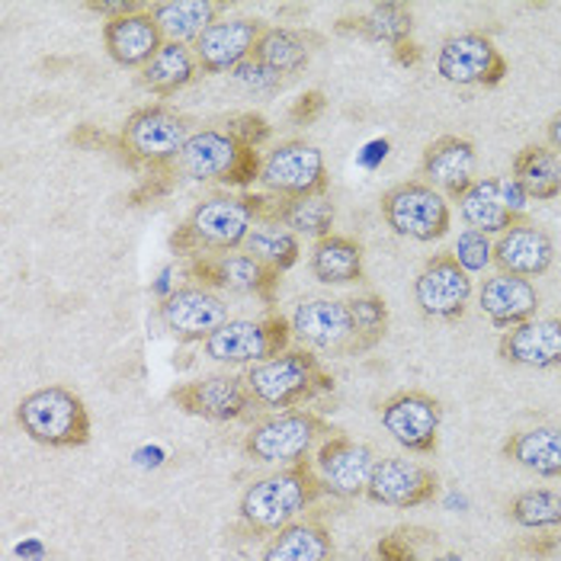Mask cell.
<instances>
[{
  "label": "cell",
  "mask_w": 561,
  "mask_h": 561,
  "mask_svg": "<svg viewBox=\"0 0 561 561\" xmlns=\"http://www.w3.org/2000/svg\"><path fill=\"white\" fill-rule=\"evenodd\" d=\"M519 552L536 561H552L561 556V529L552 536H529L519 542Z\"/></svg>",
  "instance_id": "45"
},
{
  "label": "cell",
  "mask_w": 561,
  "mask_h": 561,
  "mask_svg": "<svg viewBox=\"0 0 561 561\" xmlns=\"http://www.w3.org/2000/svg\"><path fill=\"white\" fill-rule=\"evenodd\" d=\"M260 186L279 199H305V196H328V164L324 154L308 145L305 138L279 141L266 158Z\"/></svg>",
  "instance_id": "9"
},
{
  "label": "cell",
  "mask_w": 561,
  "mask_h": 561,
  "mask_svg": "<svg viewBox=\"0 0 561 561\" xmlns=\"http://www.w3.org/2000/svg\"><path fill=\"white\" fill-rule=\"evenodd\" d=\"M324 110H328L324 93H321V90H305L302 96L293 103L289 119H293L296 126H311V123H318V119L324 116Z\"/></svg>",
  "instance_id": "43"
},
{
  "label": "cell",
  "mask_w": 561,
  "mask_h": 561,
  "mask_svg": "<svg viewBox=\"0 0 561 561\" xmlns=\"http://www.w3.org/2000/svg\"><path fill=\"white\" fill-rule=\"evenodd\" d=\"M376 559L379 561H417L414 546L404 539V533H389L376 542Z\"/></svg>",
  "instance_id": "44"
},
{
  "label": "cell",
  "mask_w": 561,
  "mask_h": 561,
  "mask_svg": "<svg viewBox=\"0 0 561 561\" xmlns=\"http://www.w3.org/2000/svg\"><path fill=\"white\" fill-rule=\"evenodd\" d=\"M472 299V276L453 254H433L414 276V302L436 321H459Z\"/></svg>",
  "instance_id": "17"
},
{
  "label": "cell",
  "mask_w": 561,
  "mask_h": 561,
  "mask_svg": "<svg viewBox=\"0 0 561 561\" xmlns=\"http://www.w3.org/2000/svg\"><path fill=\"white\" fill-rule=\"evenodd\" d=\"M497 353L504 363L523 369H559L561 366V314L533 318L504 331Z\"/></svg>",
  "instance_id": "24"
},
{
  "label": "cell",
  "mask_w": 561,
  "mask_h": 561,
  "mask_svg": "<svg viewBox=\"0 0 561 561\" xmlns=\"http://www.w3.org/2000/svg\"><path fill=\"white\" fill-rule=\"evenodd\" d=\"M241 148L244 145L228 129L193 131L186 138L183 151L176 154L173 171H176V176H186V180H196V183H209V180L225 183L231 168L241 158Z\"/></svg>",
  "instance_id": "22"
},
{
  "label": "cell",
  "mask_w": 561,
  "mask_h": 561,
  "mask_svg": "<svg viewBox=\"0 0 561 561\" xmlns=\"http://www.w3.org/2000/svg\"><path fill=\"white\" fill-rule=\"evenodd\" d=\"M353 328H356V356L382 344L389 331V305L382 296H356L350 299Z\"/></svg>",
  "instance_id": "38"
},
{
  "label": "cell",
  "mask_w": 561,
  "mask_h": 561,
  "mask_svg": "<svg viewBox=\"0 0 561 561\" xmlns=\"http://www.w3.org/2000/svg\"><path fill=\"white\" fill-rule=\"evenodd\" d=\"M363 244L346 234H331L311 244L308 270L318 283L324 286H350L359 283L366 266H363Z\"/></svg>",
  "instance_id": "29"
},
{
  "label": "cell",
  "mask_w": 561,
  "mask_h": 561,
  "mask_svg": "<svg viewBox=\"0 0 561 561\" xmlns=\"http://www.w3.org/2000/svg\"><path fill=\"white\" fill-rule=\"evenodd\" d=\"M382 218L398 238H411L421 244H431L449 234V203L439 190L421 180L398 183L382 193Z\"/></svg>",
  "instance_id": "8"
},
{
  "label": "cell",
  "mask_w": 561,
  "mask_h": 561,
  "mask_svg": "<svg viewBox=\"0 0 561 561\" xmlns=\"http://www.w3.org/2000/svg\"><path fill=\"white\" fill-rule=\"evenodd\" d=\"M478 308L481 314L501 328V331H511L523 321H533L536 311H539V293L529 279L523 276H511V273H497L491 279L481 283L478 289Z\"/></svg>",
  "instance_id": "26"
},
{
  "label": "cell",
  "mask_w": 561,
  "mask_h": 561,
  "mask_svg": "<svg viewBox=\"0 0 561 561\" xmlns=\"http://www.w3.org/2000/svg\"><path fill=\"white\" fill-rule=\"evenodd\" d=\"M260 173H263V158H260L257 148H241V158H238V164L228 173L225 186H231V190H251L254 183H260Z\"/></svg>",
  "instance_id": "42"
},
{
  "label": "cell",
  "mask_w": 561,
  "mask_h": 561,
  "mask_svg": "<svg viewBox=\"0 0 561 561\" xmlns=\"http://www.w3.org/2000/svg\"><path fill=\"white\" fill-rule=\"evenodd\" d=\"M263 23L251 16H234V20H218L213 23L196 43L193 55L199 61L203 75H228L238 71L244 61H251L254 45L263 36Z\"/></svg>",
  "instance_id": "20"
},
{
  "label": "cell",
  "mask_w": 561,
  "mask_h": 561,
  "mask_svg": "<svg viewBox=\"0 0 561 561\" xmlns=\"http://www.w3.org/2000/svg\"><path fill=\"white\" fill-rule=\"evenodd\" d=\"M171 401L183 414L209 421V424L244 421L257 408L248 379L234 376V373H216V376H203L196 382H183L171 391Z\"/></svg>",
  "instance_id": "11"
},
{
  "label": "cell",
  "mask_w": 561,
  "mask_h": 561,
  "mask_svg": "<svg viewBox=\"0 0 561 561\" xmlns=\"http://www.w3.org/2000/svg\"><path fill=\"white\" fill-rule=\"evenodd\" d=\"M251 61H257L263 71H270L273 78H289L308 68L311 61V48L305 43L302 33L296 30H283V26H270L263 30V36L254 45Z\"/></svg>",
  "instance_id": "34"
},
{
  "label": "cell",
  "mask_w": 561,
  "mask_h": 561,
  "mask_svg": "<svg viewBox=\"0 0 561 561\" xmlns=\"http://www.w3.org/2000/svg\"><path fill=\"white\" fill-rule=\"evenodd\" d=\"M257 225H279L293 234L305 238H331L334 234V218L337 209L328 196H305V199H279L270 193H244Z\"/></svg>",
  "instance_id": "21"
},
{
  "label": "cell",
  "mask_w": 561,
  "mask_h": 561,
  "mask_svg": "<svg viewBox=\"0 0 561 561\" xmlns=\"http://www.w3.org/2000/svg\"><path fill=\"white\" fill-rule=\"evenodd\" d=\"M334 427L311 414V411H279L257 421L244 436V453L254 462L266 466H296L305 462L328 436H334Z\"/></svg>",
  "instance_id": "6"
},
{
  "label": "cell",
  "mask_w": 561,
  "mask_h": 561,
  "mask_svg": "<svg viewBox=\"0 0 561 561\" xmlns=\"http://www.w3.org/2000/svg\"><path fill=\"white\" fill-rule=\"evenodd\" d=\"M257 218L248 203V196L216 193L203 199L186 221L171 234V251L180 257H216L244 251L248 234L254 231Z\"/></svg>",
  "instance_id": "2"
},
{
  "label": "cell",
  "mask_w": 561,
  "mask_h": 561,
  "mask_svg": "<svg viewBox=\"0 0 561 561\" xmlns=\"http://www.w3.org/2000/svg\"><path fill=\"white\" fill-rule=\"evenodd\" d=\"M168 43L158 20L151 16V7L129 13V16H119V20H110L103 23V45H106V55L119 65V68H145L158 51L161 45Z\"/></svg>",
  "instance_id": "25"
},
{
  "label": "cell",
  "mask_w": 561,
  "mask_h": 561,
  "mask_svg": "<svg viewBox=\"0 0 561 561\" xmlns=\"http://www.w3.org/2000/svg\"><path fill=\"white\" fill-rule=\"evenodd\" d=\"M158 321L180 344H206L228 318L225 299L206 286H180L158 302Z\"/></svg>",
  "instance_id": "12"
},
{
  "label": "cell",
  "mask_w": 561,
  "mask_h": 561,
  "mask_svg": "<svg viewBox=\"0 0 561 561\" xmlns=\"http://www.w3.org/2000/svg\"><path fill=\"white\" fill-rule=\"evenodd\" d=\"M293 341V321L279 311H270L266 318H231L218 328L216 334L203 344L206 356L225 366H257L289 350Z\"/></svg>",
  "instance_id": "7"
},
{
  "label": "cell",
  "mask_w": 561,
  "mask_h": 561,
  "mask_svg": "<svg viewBox=\"0 0 561 561\" xmlns=\"http://www.w3.org/2000/svg\"><path fill=\"white\" fill-rule=\"evenodd\" d=\"M190 119L176 113L173 106L164 103H148L131 110L119 131V158L141 173L171 171L176 154L183 151L190 131Z\"/></svg>",
  "instance_id": "4"
},
{
  "label": "cell",
  "mask_w": 561,
  "mask_h": 561,
  "mask_svg": "<svg viewBox=\"0 0 561 561\" xmlns=\"http://www.w3.org/2000/svg\"><path fill=\"white\" fill-rule=\"evenodd\" d=\"M71 141L81 145V148H116V151H123L119 138H110V135L96 131L93 126H81V129L71 135Z\"/></svg>",
  "instance_id": "47"
},
{
  "label": "cell",
  "mask_w": 561,
  "mask_h": 561,
  "mask_svg": "<svg viewBox=\"0 0 561 561\" xmlns=\"http://www.w3.org/2000/svg\"><path fill=\"white\" fill-rule=\"evenodd\" d=\"M504 459L542 478H561V431L556 427H533L511 433L501 446Z\"/></svg>",
  "instance_id": "31"
},
{
  "label": "cell",
  "mask_w": 561,
  "mask_h": 561,
  "mask_svg": "<svg viewBox=\"0 0 561 561\" xmlns=\"http://www.w3.org/2000/svg\"><path fill=\"white\" fill-rule=\"evenodd\" d=\"M228 3L218 0H164L151 3V16L158 20L168 43H196L213 23L221 20Z\"/></svg>",
  "instance_id": "30"
},
{
  "label": "cell",
  "mask_w": 561,
  "mask_h": 561,
  "mask_svg": "<svg viewBox=\"0 0 561 561\" xmlns=\"http://www.w3.org/2000/svg\"><path fill=\"white\" fill-rule=\"evenodd\" d=\"M439 494V476L414 462V459H401L389 456L376 462V472L369 478L366 497L379 507L391 511H411V507H424Z\"/></svg>",
  "instance_id": "18"
},
{
  "label": "cell",
  "mask_w": 561,
  "mask_h": 561,
  "mask_svg": "<svg viewBox=\"0 0 561 561\" xmlns=\"http://www.w3.org/2000/svg\"><path fill=\"white\" fill-rule=\"evenodd\" d=\"M436 75L456 87H497L511 68L484 33H459L439 45Z\"/></svg>",
  "instance_id": "13"
},
{
  "label": "cell",
  "mask_w": 561,
  "mask_h": 561,
  "mask_svg": "<svg viewBox=\"0 0 561 561\" xmlns=\"http://www.w3.org/2000/svg\"><path fill=\"white\" fill-rule=\"evenodd\" d=\"M293 337H299L305 350L356 356V328L350 302L341 299H308L293 311Z\"/></svg>",
  "instance_id": "19"
},
{
  "label": "cell",
  "mask_w": 561,
  "mask_h": 561,
  "mask_svg": "<svg viewBox=\"0 0 561 561\" xmlns=\"http://www.w3.org/2000/svg\"><path fill=\"white\" fill-rule=\"evenodd\" d=\"M251 394L260 408L279 411H299V404L314 401L328 391H334V376L324 369L321 356L314 350H286L266 363H257L244 373Z\"/></svg>",
  "instance_id": "3"
},
{
  "label": "cell",
  "mask_w": 561,
  "mask_h": 561,
  "mask_svg": "<svg viewBox=\"0 0 561 561\" xmlns=\"http://www.w3.org/2000/svg\"><path fill=\"white\" fill-rule=\"evenodd\" d=\"M391 55H394V61L401 65V68H414V65H421V58H424V51H421V45L417 43H401L398 48H391Z\"/></svg>",
  "instance_id": "48"
},
{
  "label": "cell",
  "mask_w": 561,
  "mask_h": 561,
  "mask_svg": "<svg viewBox=\"0 0 561 561\" xmlns=\"http://www.w3.org/2000/svg\"><path fill=\"white\" fill-rule=\"evenodd\" d=\"M186 276L196 279V286H206L213 293L254 296L266 311H273L283 273L263 266L244 251H234V254H216V257H193L186 263Z\"/></svg>",
  "instance_id": "10"
},
{
  "label": "cell",
  "mask_w": 561,
  "mask_h": 561,
  "mask_svg": "<svg viewBox=\"0 0 561 561\" xmlns=\"http://www.w3.org/2000/svg\"><path fill=\"white\" fill-rule=\"evenodd\" d=\"M379 421L398 446L417 456L436 453L443 404L427 391H398L379 408Z\"/></svg>",
  "instance_id": "16"
},
{
  "label": "cell",
  "mask_w": 561,
  "mask_h": 561,
  "mask_svg": "<svg viewBox=\"0 0 561 561\" xmlns=\"http://www.w3.org/2000/svg\"><path fill=\"white\" fill-rule=\"evenodd\" d=\"M476 164L478 151L469 138L459 135H443L427 145L421 173L427 176L433 190H439L449 199H462L469 193V186L476 183Z\"/></svg>",
  "instance_id": "23"
},
{
  "label": "cell",
  "mask_w": 561,
  "mask_h": 561,
  "mask_svg": "<svg viewBox=\"0 0 561 561\" xmlns=\"http://www.w3.org/2000/svg\"><path fill=\"white\" fill-rule=\"evenodd\" d=\"M244 254H251L276 273H286L302 257V244H299V234H293L279 225H257L244 241Z\"/></svg>",
  "instance_id": "36"
},
{
  "label": "cell",
  "mask_w": 561,
  "mask_h": 561,
  "mask_svg": "<svg viewBox=\"0 0 561 561\" xmlns=\"http://www.w3.org/2000/svg\"><path fill=\"white\" fill-rule=\"evenodd\" d=\"M507 517L523 529H561V494L533 488L507 504Z\"/></svg>",
  "instance_id": "37"
},
{
  "label": "cell",
  "mask_w": 561,
  "mask_h": 561,
  "mask_svg": "<svg viewBox=\"0 0 561 561\" xmlns=\"http://www.w3.org/2000/svg\"><path fill=\"white\" fill-rule=\"evenodd\" d=\"M453 257L459 260V266L472 276V273H481L484 266L494 263V244L488 241V234H481L476 228L462 231L459 241H456V251Z\"/></svg>",
  "instance_id": "39"
},
{
  "label": "cell",
  "mask_w": 561,
  "mask_h": 561,
  "mask_svg": "<svg viewBox=\"0 0 561 561\" xmlns=\"http://www.w3.org/2000/svg\"><path fill=\"white\" fill-rule=\"evenodd\" d=\"M321 494H328V491L314 472V462L305 459V462L283 466L279 472L254 481L241 494L238 517L251 533L273 536V533L286 529L289 523H296L311 504H318Z\"/></svg>",
  "instance_id": "1"
},
{
  "label": "cell",
  "mask_w": 561,
  "mask_h": 561,
  "mask_svg": "<svg viewBox=\"0 0 561 561\" xmlns=\"http://www.w3.org/2000/svg\"><path fill=\"white\" fill-rule=\"evenodd\" d=\"M84 7L90 10V13L103 16V23H110V20H119V16H129V13L145 10V3H138V0H87Z\"/></svg>",
  "instance_id": "46"
},
{
  "label": "cell",
  "mask_w": 561,
  "mask_h": 561,
  "mask_svg": "<svg viewBox=\"0 0 561 561\" xmlns=\"http://www.w3.org/2000/svg\"><path fill=\"white\" fill-rule=\"evenodd\" d=\"M546 135H549V145H552V151H556V154H561V113H556V116L549 119Z\"/></svg>",
  "instance_id": "49"
},
{
  "label": "cell",
  "mask_w": 561,
  "mask_h": 561,
  "mask_svg": "<svg viewBox=\"0 0 561 561\" xmlns=\"http://www.w3.org/2000/svg\"><path fill=\"white\" fill-rule=\"evenodd\" d=\"M311 462H314V472H318L328 494L353 501V497H366L369 478L376 472L379 459H376L373 446L356 443L346 433L337 431L314 449Z\"/></svg>",
  "instance_id": "15"
},
{
  "label": "cell",
  "mask_w": 561,
  "mask_h": 561,
  "mask_svg": "<svg viewBox=\"0 0 561 561\" xmlns=\"http://www.w3.org/2000/svg\"><path fill=\"white\" fill-rule=\"evenodd\" d=\"M529 196L514 176H481L459 199V216L481 234H504L526 221Z\"/></svg>",
  "instance_id": "14"
},
{
  "label": "cell",
  "mask_w": 561,
  "mask_h": 561,
  "mask_svg": "<svg viewBox=\"0 0 561 561\" xmlns=\"http://www.w3.org/2000/svg\"><path fill=\"white\" fill-rule=\"evenodd\" d=\"M176 171H151L141 176V183L135 186L129 193V206L131 209H138V206H148V203H161V199H168L173 193V186H176Z\"/></svg>",
  "instance_id": "40"
},
{
  "label": "cell",
  "mask_w": 561,
  "mask_h": 561,
  "mask_svg": "<svg viewBox=\"0 0 561 561\" xmlns=\"http://www.w3.org/2000/svg\"><path fill=\"white\" fill-rule=\"evenodd\" d=\"M228 131H231L244 148H260L263 141H270L273 126H270L266 116H260V113H238V116L228 119Z\"/></svg>",
  "instance_id": "41"
},
{
  "label": "cell",
  "mask_w": 561,
  "mask_h": 561,
  "mask_svg": "<svg viewBox=\"0 0 561 561\" xmlns=\"http://www.w3.org/2000/svg\"><path fill=\"white\" fill-rule=\"evenodd\" d=\"M341 33H356L369 43H386L398 48L401 43L411 39L414 30V13L404 3H376L369 13L363 16H346L337 23Z\"/></svg>",
  "instance_id": "35"
},
{
  "label": "cell",
  "mask_w": 561,
  "mask_h": 561,
  "mask_svg": "<svg viewBox=\"0 0 561 561\" xmlns=\"http://www.w3.org/2000/svg\"><path fill=\"white\" fill-rule=\"evenodd\" d=\"M523 193L536 203H552L561 196V158L546 145H526L514 158V173Z\"/></svg>",
  "instance_id": "33"
},
{
  "label": "cell",
  "mask_w": 561,
  "mask_h": 561,
  "mask_svg": "<svg viewBox=\"0 0 561 561\" xmlns=\"http://www.w3.org/2000/svg\"><path fill=\"white\" fill-rule=\"evenodd\" d=\"M16 424L33 443L48 449H81L93 431L84 398L61 386L23 394L16 404Z\"/></svg>",
  "instance_id": "5"
},
{
  "label": "cell",
  "mask_w": 561,
  "mask_h": 561,
  "mask_svg": "<svg viewBox=\"0 0 561 561\" xmlns=\"http://www.w3.org/2000/svg\"><path fill=\"white\" fill-rule=\"evenodd\" d=\"M199 75V61L193 48L183 43H164L161 51L141 68V87L154 96H173L183 87H190Z\"/></svg>",
  "instance_id": "32"
},
{
  "label": "cell",
  "mask_w": 561,
  "mask_h": 561,
  "mask_svg": "<svg viewBox=\"0 0 561 561\" xmlns=\"http://www.w3.org/2000/svg\"><path fill=\"white\" fill-rule=\"evenodd\" d=\"M552 260H556L552 238L529 221L514 225L511 231L497 234V241H494V263L501 273H511V276H523V279L542 276V273H549Z\"/></svg>",
  "instance_id": "27"
},
{
  "label": "cell",
  "mask_w": 561,
  "mask_h": 561,
  "mask_svg": "<svg viewBox=\"0 0 561 561\" xmlns=\"http://www.w3.org/2000/svg\"><path fill=\"white\" fill-rule=\"evenodd\" d=\"M433 561H469L466 556H459V552H443V556H436Z\"/></svg>",
  "instance_id": "50"
},
{
  "label": "cell",
  "mask_w": 561,
  "mask_h": 561,
  "mask_svg": "<svg viewBox=\"0 0 561 561\" xmlns=\"http://www.w3.org/2000/svg\"><path fill=\"white\" fill-rule=\"evenodd\" d=\"M260 561H337V546L321 523L296 519L270 536Z\"/></svg>",
  "instance_id": "28"
}]
</instances>
